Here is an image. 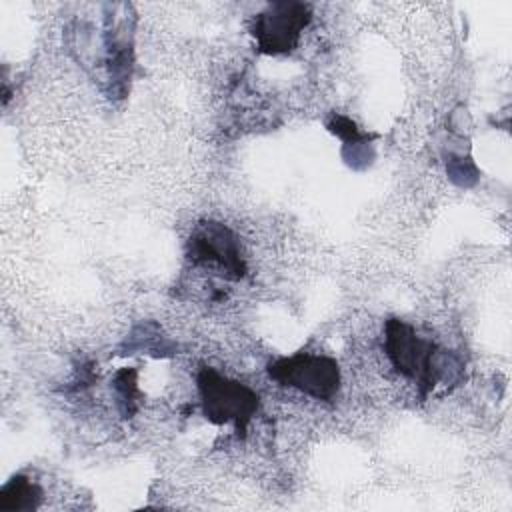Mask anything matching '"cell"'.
<instances>
[{
  "instance_id": "6da1fadb",
  "label": "cell",
  "mask_w": 512,
  "mask_h": 512,
  "mask_svg": "<svg viewBox=\"0 0 512 512\" xmlns=\"http://www.w3.org/2000/svg\"><path fill=\"white\" fill-rule=\"evenodd\" d=\"M384 350L392 366L406 378L414 380L422 394L440 382L456 380L460 362L440 350L432 340L422 338L410 324L390 318L384 326Z\"/></svg>"
},
{
  "instance_id": "7a4b0ae2",
  "label": "cell",
  "mask_w": 512,
  "mask_h": 512,
  "mask_svg": "<svg viewBox=\"0 0 512 512\" xmlns=\"http://www.w3.org/2000/svg\"><path fill=\"white\" fill-rule=\"evenodd\" d=\"M198 392L202 414L212 424H234L238 436L246 432L258 412V394L246 384L218 374L214 368H202L198 374Z\"/></svg>"
},
{
  "instance_id": "3957f363",
  "label": "cell",
  "mask_w": 512,
  "mask_h": 512,
  "mask_svg": "<svg viewBox=\"0 0 512 512\" xmlns=\"http://www.w3.org/2000/svg\"><path fill=\"white\" fill-rule=\"evenodd\" d=\"M268 376L314 400H332L340 388V366L326 354L298 352L270 362Z\"/></svg>"
},
{
  "instance_id": "277c9868",
  "label": "cell",
  "mask_w": 512,
  "mask_h": 512,
  "mask_svg": "<svg viewBox=\"0 0 512 512\" xmlns=\"http://www.w3.org/2000/svg\"><path fill=\"white\" fill-rule=\"evenodd\" d=\"M188 258L196 266L216 268L228 280H240L246 274V260L236 234L222 222H200L188 238Z\"/></svg>"
},
{
  "instance_id": "5b68a950",
  "label": "cell",
  "mask_w": 512,
  "mask_h": 512,
  "mask_svg": "<svg viewBox=\"0 0 512 512\" xmlns=\"http://www.w3.org/2000/svg\"><path fill=\"white\" fill-rule=\"evenodd\" d=\"M312 10L302 2H272L252 24L258 50L264 54H288L298 46L302 30L310 24Z\"/></svg>"
},
{
  "instance_id": "8992f818",
  "label": "cell",
  "mask_w": 512,
  "mask_h": 512,
  "mask_svg": "<svg viewBox=\"0 0 512 512\" xmlns=\"http://www.w3.org/2000/svg\"><path fill=\"white\" fill-rule=\"evenodd\" d=\"M42 500V490L38 484L30 482L26 476H14L0 490V508L10 512H28L36 510Z\"/></svg>"
},
{
  "instance_id": "52a82bcc",
  "label": "cell",
  "mask_w": 512,
  "mask_h": 512,
  "mask_svg": "<svg viewBox=\"0 0 512 512\" xmlns=\"http://www.w3.org/2000/svg\"><path fill=\"white\" fill-rule=\"evenodd\" d=\"M114 388L120 394V402L124 404V414H132L136 410V396H138V386H136V370L134 368H122L114 376Z\"/></svg>"
},
{
  "instance_id": "ba28073f",
  "label": "cell",
  "mask_w": 512,
  "mask_h": 512,
  "mask_svg": "<svg viewBox=\"0 0 512 512\" xmlns=\"http://www.w3.org/2000/svg\"><path fill=\"white\" fill-rule=\"evenodd\" d=\"M330 132H334L336 136H340L342 140L350 142V144H356L360 140H368V138H374V134H364L358 130V126L350 120V118H344V116H336L330 124H328Z\"/></svg>"
}]
</instances>
